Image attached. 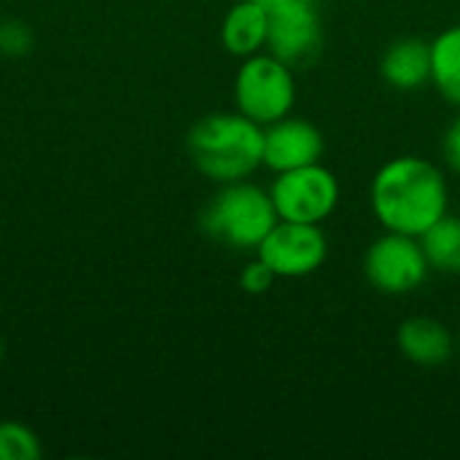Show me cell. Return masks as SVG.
<instances>
[{
  "label": "cell",
  "mask_w": 460,
  "mask_h": 460,
  "mask_svg": "<svg viewBox=\"0 0 460 460\" xmlns=\"http://www.w3.org/2000/svg\"><path fill=\"white\" fill-rule=\"evenodd\" d=\"M369 202L385 232L420 237L450 213V189L434 162L423 156H396L377 170Z\"/></svg>",
  "instance_id": "6da1fadb"
},
{
  "label": "cell",
  "mask_w": 460,
  "mask_h": 460,
  "mask_svg": "<svg viewBox=\"0 0 460 460\" xmlns=\"http://www.w3.org/2000/svg\"><path fill=\"white\" fill-rule=\"evenodd\" d=\"M191 164L216 183L251 178L264 167V127L237 113L202 116L186 137Z\"/></svg>",
  "instance_id": "7a4b0ae2"
},
{
  "label": "cell",
  "mask_w": 460,
  "mask_h": 460,
  "mask_svg": "<svg viewBox=\"0 0 460 460\" xmlns=\"http://www.w3.org/2000/svg\"><path fill=\"white\" fill-rule=\"evenodd\" d=\"M278 221L280 218L270 191L256 183H248V178L221 183V189L199 216V226L210 240L232 251L253 253Z\"/></svg>",
  "instance_id": "3957f363"
},
{
  "label": "cell",
  "mask_w": 460,
  "mask_h": 460,
  "mask_svg": "<svg viewBox=\"0 0 460 460\" xmlns=\"http://www.w3.org/2000/svg\"><path fill=\"white\" fill-rule=\"evenodd\" d=\"M234 102L243 116L261 127L291 116L296 105L294 67L270 51L245 57L234 75Z\"/></svg>",
  "instance_id": "277c9868"
},
{
  "label": "cell",
  "mask_w": 460,
  "mask_h": 460,
  "mask_svg": "<svg viewBox=\"0 0 460 460\" xmlns=\"http://www.w3.org/2000/svg\"><path fill=\"white\" fill-rule=\"evenodd\" d=\"M280 221L296 224H323L340 205V181L321 162L275 172L270 186Z\"/></svg>",
  "instance_id": "5b68a950"
},
{
  "label": "cell",
  "mask_w": 460,
  "mask_h": 460,
  "mask_svg": "<svg viewBox=\"0 0 460 460\" xmlns=\"http://www.w3.org/2000/svg\"><path fill=\"white\" fill-rule=\"evenodd\" d=\"M431 264L418 237L385 232L364 253V275L372 288L388 296L418 291L429 280Z\"/></svg>",
  "instance_id": "8992f818"
},
{
  "label": "cell",
  "mask_w": 460,
  "mask_h": 460,
  "mask_svg": "<svg viewBox=\"0 0 460 460\" xmlns=\"http://www.w3.org/2000/svg\"><path fill=\"white\" fill-rule=\"evenodd\" d=\"M256 259H261L278 280H296L318 272L329 259V240L321 224L278 221L259 243Z\"/></svg>",
  "instance_id": "52a82bcc"
},
{
  "label": "cell",
  "mask_w": 460,
  "mask_h": 460,
  "mask_svg": "<svg viewBox=\"0 0 460 460\" xmlns=\"http://www.w3.org/2000/svg\"><path fill=\"white\" fill-rule=\"evenodd\" d=\"M323 49V22L315 0H296L270 11L267 51L291 67L310 65Z\"/></svg>",
  "instance_id": "ba28073f"
},
{
  "label": "cell",
  "mask_w": 460,
  "mask_h": 460,
  "mask_svg": "<svg viewBox=\"0 0 460 460\" xmlns=\"http://www.w3.org/2000/svg\"><path fill=\"white\" fill-rule=\"evenodd\" d=\"M326 151L323 132L296 116H283L264 127V167L272 172H286L321 162Z\"/></svg>",
  "instance_id": "9c48e42d"
},
{
  "label": "cell",
  "mask_w": 460,
  "mask_h": 460,
  "mask_svg": "<svg viewBox=\"0 0 460 460\" xmlns=\"http://www.w3.org/2000/svg\"><path fill=\"white\" fill-rule=\"evenodd\" d=\"M396 345L402 356L418 367H445L456 356V337L453 332L426 315L407 318L396 332Z\"/></svg>",
  "instance_id": "30bf717a"
},
{
  "label": "cell",
  "mask_w": 460,
  "mask_h": 460,
  "mask_svg": "<svg viewBox=\"0 0 460 460\" xmlns=\"http://www.w3.org/2000/svg\"><path fill=\"white\" fill-rule=\"evenodd\" d=\"M380 75L391 89L412 92L431 81V43L420 38H399L394 40L383 59Z\"/></svg>",
  "instance_id": "8fae6325"
},
{
  "label": "cell",
  "mask_w": 460,
  "mask_h": 460,
  "mask_svg": "<svg viewBox=\"0 0 460 460\" xmlns=\"http://www.w3.org/2000/svg\"><path fill=\"white\" fill-rule=\"evenodd\" d=\"M270 11L253 0H237L221 24V43L229 54L245 59L267 49Z\"/></svg>",
  "instance_id": "7c38bea8"
},
{
  "label": "cell",
  "mask_w": 460,
  "mask_h": 460,
  "mask_svg": "<svg viewBox=\"0 0 460 460\" xmlns=\"http://www.w3.org/2000/svg\"><path fill=\"white\" fill-rule=\"evenodd\" d=\"M431 84L450 105L460 108V24L431 40Z\"/></svg>",
  "instance_id": "4fadbf2b"
},
{
  "label": "cell",
  "mask_w": 460,
  "mask_h": 460,
  "mask_svg": "<svg viewBox=\"0 0 460 460\" xmlns=\"http://www.w3.org/2000/svg\"><path fill=\"white\" fill-rule=\"evenodd\" d=\"M418 240H420L426 259H429L434 272L460 275V216L445 213Z\"/></svg>",
  "instance_id": "5bb4252c"
},
{
  "label": "cell",
  "mask_w": 460,
  "mask_h": 460,
  "mask_svg": "<svg viewBox=\"0 0 460 460\" xmlns=\"http://www.w3.org/2000/svg\"><path fill=\"white\" fill-rule=\"evenodd\" d=\"M40 442L19 420H0V460H38Z\"/></svg>",
  "instance_id": "9a60e30c"
},
{
  "label": "cell",
  "mask_w": 460,
  "mask_h": 460,
  "mask_svg": "<svg viewBox=\"0 0 460 460\" xmlns=\"http://www.w3.org/2000/svg\"><path fill=\"white\" fill-rule=\"evenodd\" d=\"M35 46L32 30L19 19L0 22V54L3 57H27Z\"/></svg>",
  "instance_id": "2e32d148"
},
{
  "label": "cell",
  "mask_w": 460,
  "mask_h": 460,
  "mask_svg": "<svg viewBox=\"0 0 460 460\" xmlns=\"http://www.w3.org/2000/svg\"><path fill=\"white\" fill-rule=\"evenodd\" d=\"M275 272L261 261V259H253L251 264L243 267L240 272V288L251 296H259V294H267L272 286H275Z\"/></svg>",
  "instance_id": "e0dca14e"
},
{
  "label": "cell",
  "mask_w": 460,
  "mask_h": 460,
  "mask_svg": "<svg viewBox=\"0 0 460 460\" xmlns=\"http://www.w3.org/2000/svg\"><path fill=\"white\" fill-rule=\"evenodd\" d=\"M442 156H445V164L458 172L460 175V116H456L450 121V127L445 129V137H442Z\"/></svg>",
  "instance_id": "ac0fdd59"
},
{
  "label": "cell",
  "mask_w": 460,
  "mask_h": 460,
  "mask_svg": "<svg viewBox=\"0 0 460 460\" xmlns=\"http://www.w3.org/2000/svg\"><path fill=\"white\" fill-rule=\"evenodd\" d=\"M253 3H259V5H264L267 11H272V8H278V5H286V3H296V0H253Z\"/></svg>",
  "instance_id": "d6986e66"
},
{
  "label": "cell",
  "mask_w": 460,
  "mask_h": 460,
  "mask_svg": "<svg viewBox=\"0 0 460 460\" xmlns=\"http://www.w3.org/2000/svg\"><path fill=\"white\" fill-rule=\"evenodd\" d=\"M0 361H3V342H0Z\"/></svg>",
  "instance_id": "ffe728a7"
}]
</instances>
